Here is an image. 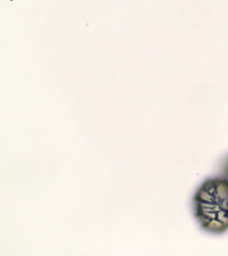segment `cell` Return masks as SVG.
Masks as SVG:
<instances>
[{
	"mask_svg": "<svg viewBox=\"0 0 228 256\" xmlns=\"http://www.w3.org/2000/svg\"><path fill=\"white\" fill-rule=\"evenodd\" d=\"M223 172L225 174L226 178L228 180V158L227 160H226L225 164H224L223 166Z\"/></svg>",
	"mask_w": 228,
	"mask_h": 256,
	"instance_id": "obj_2",
	"label": "cell"
},
{
	"mask_svg": "<svg viewBox=\"0 0 228 256\" xmlns=\"http://www.w3.org/2000/svg\"><path fill=\"white\" fill-rule=\"evenodd\" d=\"M194 214L201 228L220 234L228 230V180L209 178L193 197Z\"/></svg>",
	"mask_w": 228,
	"mask_h": 256,
	"instance_id": "obj_1",
	"label": "cell"
}]
</instances>
